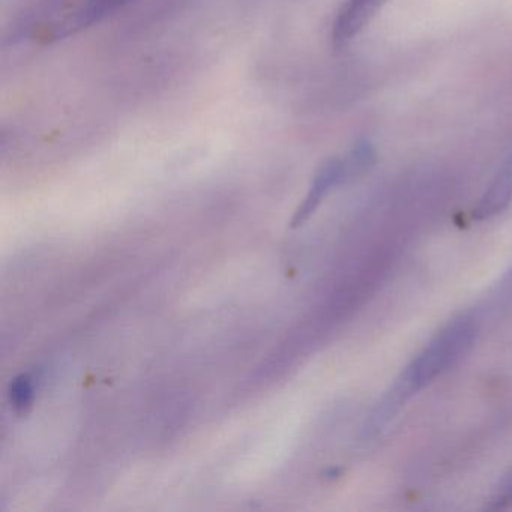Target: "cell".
I'll list each match as a JSON object with an SVG mask.
<instances>
[{"instance_id": "obj_5", "label": "cell", "mask_w": 512, "mask_h": 512, "mask_svg": "<svg viewBox=\"0 0 512 512\" xmlns=\"http://www.w3.org/2000/svg\"><path fill=\"white\" fill-rule=\"evenodd\" d=\"M127 0H89L85 7L80 8L73 16L67 17L61 25L56 26L55 37L64 38L83 31L88 26L100 22L107 14L121 7Z\"/></svg>"}, {"instance_id": "obj_1", "label": "cell", "mask_w": 512, "mask_h": 512, "mask_svg": "<svg viewBox=\"0 0 512 512\" xmlns=\"http://www.w3.org/2000/svg\"><path fill=\"white\" fill-rule=\"evenodd\" d=\"M478 326L472 319H458L446 326L406 368L395 385L409 397L445 373L475 343Z\"/></svg>"}, {"instance_id": "obj_3", "label": "cell", "mask_w": 512, "mask_h": 512, "mask_svg": "<svg viewBox=\"0 0 512 512\" xmlns=\"http://www.w3.org/2000/svg\"><path fill=\"white\" fill-rule=\"evenodd\" d=\"M385 2L386 0H347V4L335 20L332 32L335 46H346Z\"/></svg>"}, {"instance_id": "obj_2", "label": "cell", "mask_w": 512, "mask_h": 512, "mask_svg": "<svg viewBox=\"0 0 512 512\" xmlns=\"http://www.w3.org/2000/svg\"><path fill=\"white\" fill-rule=\"evenodd\" d=\"M373 163V148L367 143H362V145L356 146L347 157L332 158L328 163L323 164L322 169L317 172L316 178H314L307 197H305L304 202L295 214V218H293V226H301L302 223H305L319 208L320 203L332 188L343 184L344 181H349L350 178L359 175V173L365 172Z\"/></svg>"}, {"instance_id": "obj_6", "label": "cell", "mask_w": 512, "mask_h": 512, "mask_svg": "<svg viewBox=\"0 0 512 512\" xmlns=\"http://www.w3.org/2000/svg\"><path fill=\"white\" fill-rule=\"evenodd\" d=\"M34 398V386L28 376L17 377L11 385V403L17 412L23 413L31 407Z\"/></svg>"}, {"instance_id": "obj_7", "label": "cell", "mask_w": 512, "mask_h": 512, "mask_svg": "<svg viewBox=\"0 0 512 512\" xmlns=\"http://www.w3.org/2000/svg\"><path fill=\"white\" fill-rule=\"evenodd\" d=\"M494 508H502V506L508 505L512 502V475L503 482L500 490L497 491L496 497H494Z\"/></svg>"}, {"instance_id": "obj_4", "label": "cell", "mask_w": 512, "mask_h": 512, "mask_svg": "<svg viewBox=\"0 0 512 512\" xmlns=\"http://www.w3.org/2000/svg\"><path fill=\"white\" fill-rule=\"evenodd\" d=\"M512 200V157L500 167L496 178L491 182L484 196L479 200L473 217L476 220H485L502 212Z\"/></svg>"}]
</instances>
